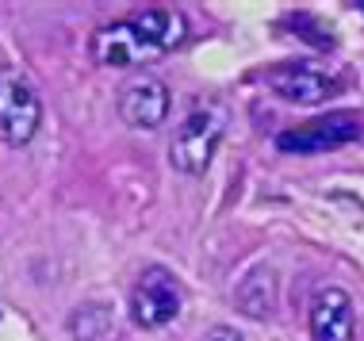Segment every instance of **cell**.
<instances>
[{
  "instance_id": "obj_9",
  "label": "cell",
  "mask_w": 364,
  "mask_h": 341,
  "mask_svg": "<svg viewBox=\"0 0 364 341\" xmlns=\"http://www.w3.org/2000/svg\"><path fill=\"white\" fill-rule=\"evenodd\" d=\"M238 307L250 318H269L277 310V272L269 265H257L245 272V280L238 284Z\"/></svg>"
},
{
  "instance_id": "obj_6",
  "label": "cell",
  "mask_w": 364,
  "mask_h": 341,
  "mask_svg": "<svg viewBox=\"0 0 364 341\" xmlns=\"http://www.w3.org/2000/svg\"><path fill=\"white\" fill-rule=\"evenodd\" d=\"M119 115L134 131H154L169 115V89L154 73H139L119 89Z\"/></svg>"
},
{
  "instance_id": "obj_8",
  "label": "cell",
  "mask_w": 364,
  "mask_h": 341,
  "mask_svg": "<svg viewBox=\"0 0 364 341\" xmlns=\"http://www.w3.org/2000/svg\"><path fill=\"white\" fill-rule=\"evenodd\" d=\"M357 315L353 299L341 288H322L311 303V337L314 341H353Z\"/></svg>"
},
{
  "instance_id": "obj_4",
  "label": "cell",
  "mask_w": 364,
  "mask_h": 341,
  "mask_svg": "<svg viewBox=\"0 0 364 341\" xmlns=\"http://www.w3.org/2000/svg\"><path fill=\"white\" fill-rule=\"evenodd\" d=\"M364 134V119L357 112H326L311 123L288 126L277 134V150L284 153H326L338 146H349Z\"/></svg>"
},
{
  "instance_id": "obj_10",
  "label": "cell",
  "mask_w": 364,
  "mask_h": 341,
  "mask_svg": "<svg viewBox=\"0 0 364 341\" xmlns=\"http://www.w3.org/2000/svg\"><path fill=\"white\" fill-rule=\"evenodd\" d=\"M203 341H245L238 330H230V326H215V330H208L203 334Z\"/></svg>"
},
{
  "instance_id": "obj_2",
  "label": "cell",
  "mask_w": 364,
  "mask_h": 341,
  "mask_svg": "<svg viewBox=\"0 0 364 341\" xmlns=\"http://www.w3.org/2000/svg\"><path fill=\"white\" fill-rule=\"evenodd\" d=\"M226 123H230V112L219 100H203L181 119V126L173 131V146H169V158L173 169L188 173V177H200L208 173V165L219 150Z\"/></svg>"
},
{
  "instance_id": "obj_3",
  "label": "cell",
  "mask_w": 364,
  "mask_h": 341,
  "mask_svg": "<svg viewBox=\"0 0 364 341\" xmlns=\"http://www.w3.org/2000/svg\"><path fill=\"white\" fill-rule=\"evenodd\" d=\"M43 123V104L31 85V77L16 65L0 70V142L27 146Z\"/></svg>"
},
{
  "instance_id": "obj_5",
  "label": "cell",
  "mask_w": 364,
  "mask_h": 341,
  "mask_svg": "<svg viewBox=\"0 0 364 341\" xmlns=\"http://www.w3.org/2000/svg\"><path fill=\"white\" fill-rule=\"evenodd\" d=\"M181 315V284L169 269L150 265L131 291V318L146 330H161Z\"/></svg>"
},
{
  "instance_id": "obj_11",
  "label": "cell",
  "mask_w": 364,
  "mask_h": 341,
  "mask_svg": "<svg viewBox=\"0 0 364 341\" xmlns=\"http://www.w3.org/2000/svg\"><path fill=\"white\" fill-rule=\"evenodd\" d=\"M360 12H364V0H360Z\"/></svg>"
},
{
  "instance_id": "obj_7",
  "label": "cell",
  "mask_w": 364,
  "mask_h": 341,
  "mask_svg": "<svg viewBox=\"0 0 364 341\" xmlns=\"http://www.w3.org/2000/svg\"><path fill=\"white\" fill-rule=\"evenodd\" d=\"M269 89L288 104H322L338 92V77L307 62H288L269 70Z\"/></svg>"
},
{
  "instance_id": "obj_1",
  "label": "cell",
  "mask_w": 364,
  "mask_h": 341,
  "mask_svg": "<svg viewBox=\"0 0 364 341\" xmlns=\"http://www.w3.org/2000/svg\"><path fill=\"white\" fill-rule=\"evenodd\" d=\"M188 19L176 8H146V12L107 23L92 38V58L104 70H131V65H150L161 54L176 50L184 43Z\"/></svg>"
}]
</instances>
